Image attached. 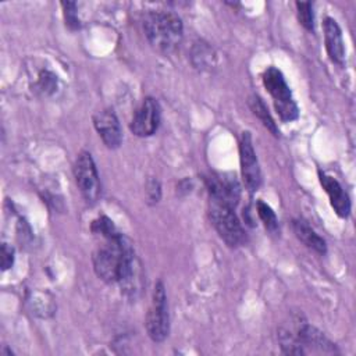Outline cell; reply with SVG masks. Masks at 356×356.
<instances>
[{"label":"cell","instance_id":"obj_22","mask_svg":"<svg viewBox=\"0 0 356 356\" xmlns=\"http://www.w3.org/2000/svg\"><path fill=\"white\" fill-rule=\"evenodd\" d=\"M38 86L43 93H51L57 86V78L50 71H42L39 74Z\"/></svg>","mask_w":356,"mask_h":356},{"label":"cell","instance_id":"obj_14","mask_svg":"<svg viewBox=\"0 0 356 356\" xmlns=\"http://www.w3.org/2000/svg\"><path fill=\"white\" fill-rule=\"evenodd\" d=\"M292 228L296 235V238L303 242L309 249L324 254L327 252V245L325 241L303 220H293L292 221Z\"/></svg>","mask_w":356,"mask_h":356},{"label":"cell","instance_id":"obj_11","mask_svg":"<svg viewBox=\"0 0 356 356\" xmlns=\"http://www.w3.org/2000/svg\"><path fill=\"white\" fill-rule=\"evenodd\" d=\"M318 178L323 189L330 197V203L334 209V211L342 217L346 218L350 213V199L345 189L341 186V184L331 175H327L321 171H318Z\"/></svg>","mask_w":356,"mask_h":356},{"label":"cell","instance_id":"obj_19","mask_svg":"<svg viewBox=\"0 0 356 356\" xmlns=\"http://www.w3.org/2000/svg\"><path fill=\"white\" fill-rule=\"evenodd\" d=\"M213 51L209 46L203 44V43H197L195 47H193V53H192V60H193V64L197 67V68H207L213 64Z\"/></svg>","mask_w":356,"mask_h":356},{"label":"cell","instance_id":"obj_5","mask_svg":"<svg viewBox=\"0 0 356 356\" xmlns=\"http://www.w3.org/2000/svg\"><path fill=\"white\" fill-rule=\"evenodd\" d=\"M146 331L152 341L163 342L170 332V316L165 288L161 281L154 285L152 305L146 314Z\"/></svg>","mask_w":356,"mask_h":356},{"label":"cell","instance_id":"obj_16","mask_svg":"<svg viewBox=\"0 0 356 356\" xmlns=\"http://www.w3.org/2000/svg\"><path fill=\"white\" fill-rule=\"evenodd\" d=\"M278 338L281 343V349L286 355H303L305 349L298 341L296 335L289 332L288 330H280L278 331Z\"/></svg>","mask_w":356,"mask_h":356},{"label":"cell","instance_id":"obj_20","mask_svg":"<svg viewBox=\"0 0 356 356\" xmlns=\"http://www.w3.org/2000/svg\"><path fill=\"white\" fill-rule=\"evenodd\" d=\"M298 10V19L299 22L307 29L313 31L314 28V17H313V7L309 1H296Z\"/></svg>","mask_w":356,"mask_h":356},{"label":"cell","instance_id":"obj_1","mask_svg":"<svg viewBox=\"0 0 356 356\" xmlns=\"http://www.w3.org/2000/svg\"><path fill=\"white\" fill-rule=\"evenodd\" d=\"M143 31L152 44L160 53L174 51L184 36L181 18L171 11H150L143 18Z\"/></svg>","mask_w":356,"mask_h":356},{"label":"cell","instance_id":"obj_12","mask_svg":"<svg viewBox=\"0 0 356 356\" xmlns=\"http://www.w3.org/2000/svg\"><path fill=\"white\" fill-rule=\"evenodd\" d=\"M325 49L332 63L343 65L345 63V46L342 39V31L334 18H325L323 24Z\"/></svg>","mask_w":356,"mask_h":356},{"label":"cell","instance_id":"obj_23","mask_svg":"<svg viewBox=\"0 0 356 356\" xmlns=\"http://www.w3.org/2000/svg\"><path fill=\"white\" fill-rule=\"evenodd\" d=\"M146 197L150 204H156L161 197V185L159 179L149 178L146 182Z\"/></svg>","mask_w":356,"mask_h":356},{"label":"cell","instance_id":"obj_4","mask_svg":"<svg viewBox=\"0 0 356 356\" xmlns=\"http://www.w3.org/2000/svg\"><path fill=\"white\" fill-rule=\"evenodd\" d=\"M209 214L213 227L228 246L236 248L245 242V231L234 211V207L221 202L210 200Z\"/></svg>","mask_w":356,"mask_h":356},{"label":"cell","instance_id":"obj_7","mask_svg":"<svg viewBox=\"0 0 356 356\" xmlns=\"http://www.w3.org/2000/svg\"><path fill=\"white\" fill-rule=\"evenodd\" d=\"M239 161L242 179L249 192H254L259 189L261 184V172L260 165L256 157V152L253 149L252 135L250 132H243L239 140Z\"/></svg>","mask_w":356,"mask_h":356},{"label":"cell","instance_id":"obj_2","mask_svg":"<svg viewBox=\"0 0 356 356\" xmlns=\"http://www.w3.org/2000/svg\"><path fill=\"white\" fill-rule=\"evenodd\" d=\"M129 249H132V243L121 232L106 239V242L96 249L92 257L97 277L110 284L118 282L120 270Z\"/></svg>","mask_w":356,"mask_h":356},{"label":"cell","instance_id":"obj_24","mask_svg":"<svg viewBox=\"0 0 356 356\" xmlns=\"http://www.w3.org/2000/svg\"><path fill=\"white\" fill-rule=\"evenodd\" d=\"M14 264V249L8 243L1 245V270H8Z\"/></svg>","mask_w":356,"mask_h":356},{"label":"cell","instance_id":"obj_21","mask_svg":"<svg viewBox=\"0 0 356 356\" xmlns=\"http://www.w3.org/2000/svg\"><path fill=\"white\" fill-rule=\"evenodd\" d=\"M64 8V17H65V24L71 29H78L79 28V19L76 17V4L74 1H64L61 3Z\"/></svg>","mask_w":356,"mask_h":356},{"label":"cell","instance_id":"obj_3","mask_svg":"<svg viewBox=\"0 0 356 356\" xmlns=\"http://www.w3.org/2000/svg\"><path fill=\"white\" fill-rule=\"evenodd\" d=\"M263 85L274 99L275 110L282 121H293L299 115L298 106L292 99L291 89L280 70L268 67L263 74Z\"/></svg>","mask_w":356,"mask_h":356},{"label":"cell","instance_id":"obj_17","mask_svg":"<svg viewBox=\"0 0 356 356\" xmlns=\"http://www.w3.org/2000/svg\"><path fill=\"white\" fill-rule=\"evenodd\" d=\"M256 210H257V214H259L260 220L263 221L264 227L268 231L275 232L278 229V220H277V216H275L274 210L266 202H263V200H257Z\"/></svg>","mask_w":356,"mask_h":356},{"label":"cell","instance_id":"obj_8","mask_svg":"<svg viewBox=\"0 0 356 356\" xmlns=\"http://www.w3.org/2000/svg\"><path fill=\"white\" fill-rule=\"evenodd\" d=\"M160 118L161 108L159 102L153 97H146L139 108L135 111L129 128L136 136H150L157 131L160 125Z\"/></svg>","mask_w":356,"mask_h":356},{"label":"cell","instance_id":"obj_9","mask_svg":"<svg viewBox=\"0 0 356 356\" xmlns=\"http://www.w3.org/2000/svg\"><path fill=\"white\" fill-rule=\"evenodd\" d=\"M206 186L210 200L225 203L234 209L238 204L241 189L235 177L227 174H210L206 178Z\"/></svg>","mask_w":356,"mask_h":356},{"label":"cell","instance_id":"obj_13","mask_svg":"<svg viewBox=\"0 0 356 356\" xmlns=\"http://www.w3.org/2000/svg\"><path fill=\"white\" fill-rule=\"evenodd\" d=\"M296 338L300 342V345L303 346V349H305V346H310L323 353H337L338 352L335 345L321 331H318L316 327H313L310 324H306V323L302 324L298 330Z\"/></svg>","mask_w":356,"mask_h":356},{"label":"cell","instance_id":"obj_15","mask_svg":"<svg viewBox=\"0 0 356 356\" xmlns=\"http://www.w3.org/2000/svg\"><path fill=\"white\" fill-rule=\"evenodd\" d=\"M249 107L250 110L253 111V114L260 120V122L274 135V136H278L280 135V131L277 128V124L274 122L271 114L268 113V108L267 106L264 104V102L257 96V95H253L249 97Z\"/></svg>","mask_w":356,"mask_h":356},{"label":"cell","instance_id":"obj_10","mask_svg":"<svg viewBox=\"0 0 356 356\" xmlns=\"http://www.w3.org/2000/svg\"><path fill=\"white\" fill-rule=\"evenodd\" d=\"M93 125L107 147L117 149L121 145L122 132L118 118L113 110L106 108L97 111L93 117Z\"/></svg>","mask_w":356,"mask_h":356},{"label":"cell","instance_id":"obj_18","mask_svg":"<svg viewBox=\"0 0 356 356\" xmlns=\"http://www.w3.org/2000/svg\"><path fill=\"white\" fill-rule=\"evenodd\" d=\"M92 232L93 234H96V235H100L102 238H104V239H108V238H113V236H115L117 234H120L118 232V229L115 228V225L113 224V221L108 218V217H106V216H102V217H99L97 220H95L93 222H92Z\"/></svg>","mask_w":356,"mask_h":356},{"label":"cell","instance_id":"obj_6","mask_svg":"<svg viewBox=\"0 0 356 356\" xmlns=\"http://www.w3.org/2000/svg\"><path fill=\"white\" fill-rule=\"evenodd\" d=\"M74 177L83 199L90 204L96 203L100 196L102 186L96 164L90 153L81 152L78 154L74 164Z\"/></svg>","mask_w":356,"mask_h":356}]
</instances>
